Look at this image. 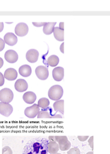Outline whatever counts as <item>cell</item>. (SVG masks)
Returning a JSON list of instances; mask_svg holds the SVG:
<instances>
[{
	"label": "cell",
	"mask_w": 110,
	"mask_h": 154,
	"mask_svg": "<svg viewBox=\"0 0 110 154\" xmlns=\"http://www.w3.org/2000/svg\"><path fill=\"white\" fill-rule=\"evenodd\" d=\"M49 139L35 137L28 141L24 147L23 154H50L48 152Z\"/></svg>",
	"instance_id": "1"
},
{
	"label": "cell",
	"mask_w": 110,
	"mask_h": 154,
	"mask_svg": "<svg viewBox=\"0 0 110 154\" xmlns=\"http://www.w3.org/2000/svg\"><path fill=\"white\" fill-rule=\"evenodd\" d=\"M48 94L52 100H59L63 95V89L59 85H53L50 88Z\"/></svg>",
	"instance_id": "2"
},
{
	"label": "cell",
	"mask_w": 110,
	"mask_h": 154,
	"mask_svg": "<svg viewBox=\"0 0 110 154\" xmlns=\"http://www.w3.org/2000/svg\"><path fill=\"white\" fill-rule=\"evenodd\" d=\"M38 119H62L63 117L59 114H52V109L48 107L42 109L37 115Z\"/></svg>",
	"instance_id": "3"
},
{
	"label": "cell",
	"mask_w": 110,
	"mask_h": 154,
	"mask_svg": "<svg viewBox=\"0 0 110 154\" xmlns=\"http://www.w3.org/2000/svg\"><path fill=\"white\" fill-rule=\"evenodd\" d=\"M14 98V94L11 89L4 88L0 91V102L3 103H11Z\"/></svg>",
	"instance_id": "4"
},
{
	"label": "cell",
	"mask_w": 110,
	"mask_h": 154,
	"mask_svg": "<svg viewBox=\"0 0 110 154\" xmlns=\"http://www.w3.org/2000/svg\"><path fill=\"white\" fill-rule=\"evenodd\" d=\"M55 141L58 143L61 151L68 150L71 147V143L66 136H55Z\"/></svg>",
	"instance_id": "5"
},
{
	"label": "cell",
	"mask_w": 110,
	"mask_h": 154,
	"mask_svg": "<svg viewBox=\"0 0 110 154\" xmlns=\"http://www.w3.org/2000/svg\"><path fill=\"white\" fill-rule=\"evenodd\" d=\"M40 111V108L37 104H33L31 107H28L25 110V114L29 118H34Z\"/></svg>",
	"instance_id": "6"
},
{
	"label": "cell",
	"mask_w": 110,
	"mask_h": 154,
	"mask_svg": "<svg viewBox=\"0 0 110 154\" xmlns=\"http://www.w3.org/2000/svg\"><path fill=\"white\" fill-rule=\"evenodd\" d=\"M36 75L39 79L45 80H46L48 79V77H49V72L46 67L39 66L36 67Z\"/></svg>",
	"instance_id": "7"
},
{
	"label": "cell",
	"mask_w": 110,
	"mask_h": 154,
	"mask_svg": "<svg viewBox=\"0 0 110 154\" xmlns=\"http://www.w3.org/2000/svg\"><path fill=\"white\" fill-rule=\"evenodd\" d=\"M28 32V26L25 23H18L15 28V33L17 36L24 37Z\"/></svg>",
	"instance_id": "8"
},
{
	"label": "cell",
	"mask_w": 110,
	"mask_h": 154,
	"mask_svg": "<svg viewBox=\"0 0 110 154\" xmlns=\"http://www.w3.org/2000/svg\"><path fill=\"white\" fill-rule=\"evenodd\" d=\"M13 112L12 106L10 103L0 102V114L4 116L8 117Z\"/></svg>",
	"instance_id": "9"
},
{
	"label": "cell",
	"mask_w": 110,
	"mask_h": 154,
	"mask_svg": "<svg viewBox=\"0 0 110 154\" xmlns=\"http://www.w3.org/2000/svg\"><path fill=\"white\" fill-rule=\"evenodd\" d=\"M5 59L9 62V63H15L18 60V55L14 50H7L5 54Z\"/></svg>",
	"instance_id": "10"
},
{
	"label": "cell",
	"mask_w": 110,
	"mask_h": 154,
	"mask_svg": "<svg viewBox=\"0 0 110 154\" xmlns=\"http://www.w3.org/2000/svg\"><path fill=\"white\" fill-rule=\"evenodd\" d=\"M39 58V52L35 49L29 50L26 54L27 60L30 63H35Z\"/></svg>",
	"instance_id": "11"
},
{
	"label": "cell",
	"mask_w": 110,
	"mask_h": 154,
	"mask_svg": "<svg viewBox=\"0 0 110 154\" xmlns=\"http://www.w3.org/2000/svg\"><path fill=\"white\" fill-rule=\"evenodd\" d=\"M4 42L9 46H14L17 42V36L13 33L8 32L4 36Z\"/></svg>",
	"instance_id": "12"
},
{
	"label": "cell",
	"mask_w": 110,
	"mask_h": 154,
	"mask_svg": "<svg viewBox=\"0 0 110 154\" xmlns=\"http://www.w3.org/2000/svg\"><path fill=\"white\" fill-rule=\"evenodd\" d=\"M52 76L55 81L60 82L64 78V68L62 67H57L52 71Z\"/></svg>",
	"instance_id": "13"
},
{
	"label": "cell",
	"mask_w": 110,
	"mask_h": 154,
	"mask_svg": "<svg viewBox=\"0 0 110 154\" xmlns=\"http://www.w3.org/2000/svg\"><path fill=\"white\" fill-rule=\"evenodd\" d=\"M14 88L18 92H25L28 89V84L26 80L23 79H19L16 82Z\"/></svg>",
	"instance_id": "14"
},
{
	"label": "cell",
	"mask_w": 110,
	"mask_h": 154,
	"mask_svg": "<svg viewBox=\"0 0 110 154\" xmlns=\"http://www.w3.org/2000/svg\"><path fill=\"white\" fill-rule=\"evenodd\" d=\"M23 98L24 102H26L27 103L32 104L35 102L37 96L34 93L32 92V91H28V92H26L23 94Z\"/></svg>",
	"instance_id": "15"
},
{
	"label": "cell",
	"mask_w": 110,
	"mask_h": 154,
	"mask_svg": "<svg viewBox=\"0 0 110 154\" xmlns=\"http://www.w3.org/2000/svg\"><path fill=\"white\" fill-rule=\"evenodd\" d=\"M17 77V72L14 68H8L4 73V78L8 80H14Z\"/></svg>",
	"instance_id": "16"
},
{
	"label": "cell",
	"mask_w": 110,
	"mask_h": 154,
	"mask_svg": "<svg viewBox=\"0 0 110 154\" xmlns=\"http://www.w3.org/2000/svg\"><path fill=\"white\" fill-rule=\"evenodd\" d=\"M19 73L24 77H28L31 75L32 69L29 65H23L19 68Z\"/></svg>",
	"instance_id": "17"
},
{
	"label": "cell",
	"mask_w": 110,
	"mask_h": 154,
	"mask_svg": "<svg viewBox=\"0 0 110 154\" xmlns=\"http://www.w3.org/2000/svg\"><path fill=\"white\" fill-rule=\"evenodd\" d=\"M59 150V144L56 141H49L48 143V152L50 154H55Z\"/></svg>",
	"instance_id": "18"
},
{
	"label": "cell",
	"mask_w": 110,
	"mask_h": 154,
	"mask_svg": "<svg viewBox=\"0 0 110 154\" xmlns=\"http://www.w3.org/2000/svg\"><path fill=\"white\" fill-rule=\"evenodd\" d=\"M55 25H56L55 22L46 23V25L43 26V30H42L45 34L50 35L52 33H53Z\"/></svg>",
	"instance_id": "19"
},
{
	"label": "cell",
	"mask_w": 110,
	"mask_h": 154,
	"mask_svg": "<svg viewBox=\"0 0 110 154\" xmlns=\"http://www.w3.org/2000/svg\"><path fill=\"white\" fill-rule=\"evenodd\" d=\"M54 35L55 39L58 41H64V30H61L59 27H55L54 29Z\"/></svg>",
	"instance_id": "20"
},
{
	"label": "cell",
	"mask_w": 110,
	"mask_h": 154,
	"mask_svg": "<svg viewBox=\"0 0 110 154\" xmlns=\"http://www.w3.org/2000/svg\"><path fill=\"white\" fill-rule=\"evenodd\" d=\"M54 109L55 112H60L62 114H64V100H57L54 103Z\"/></svg>",
	"instance_id": "21"
},
{
	"label": "cell",
	"mask_w": 110,
	"mask_h": 154,
	"mask_svg": "<svg viewBox=\"0 0 110 154\" xmlns=\"http://www.w3.org/2000/svg\"><path fill=\"white\" fill-rule=\"evenodd\" d=\"M59 59L57 55H51L47 60V63L50 66L55 67L59 64Z\"/></svg>",
	"instance_id": "22"
},
{
	"label": "cell",
	"mask_w": 110,
	"mask_h": 154,
	"mask_svg": "<svg viewBox=\"0 0 110 154\" xmlns=\"http://www.w3.org/2000/svg\"><path fill=\"white\" fill-rule=\"evenodd\" d=\"M49 105H50L49 100V99H47L46 98H42L38 101L37 105L39 106V108H41V109L46 108L49 107Z\"/></svg>",
	"instance_id": "23"
},
{
	"label": "cell",
	"mask_w": 110,
	"mask_h": 154,
	"mask_svg": "<svg viewBox=\"0 0 110 154\" xmlns=\"http://www.w3.org/2000/svg\"><path fill=\"white\" fill-rule=\"evenodd\" d=\"M67 154H80V152L78 148L75 147L70 149Z\"/></svg>",
	"instance_id": "24"
},
{
	"label": "cell",
	"mask_w": 110,
	"mask_h": 154,
	"mask_svg": "<svg viewBox=\"0 0 110 154\" xmlns=\"http://www.w3.org/2000/svg\"><path fill=\"white\" fill-rule=\"evenodd\" d=\"M2 154H12V149L9 146H5L2 149Z\"/></svg>",
	"instance_id": "25"
},
{
	"label": "cell",
	"mask_w": 110,
	"mask_h": 154,
	"mask_svg": "<svg viewBox=\"0 0 110 154\" xmlns=\"http://www.w3.org/2000/svg\"><path fill=\"white\" fill-rule=\"evenodd\" d=\"M32 24L33 26L36 27H41V26H44L46 23L45 22H33Z\"/></svg>",
	"instance_id": "26"
},
{
	"label": "cell",
	"mask_w": 110,
	"mask_h": 154,
	"mask_svg": "<svg viewBox=\"0 0 110 154\" xmlns=\"http://www.w3.org/2000/svg\"><path fill=\"white\" fill-rule=\"evenodd\" d=\"M5 83V78L4 75L0 72V86H2L4 85Z\"/></svg>",
	"instance_id": "27"
},
{
	"label": "cell",
	"mask_w": 110,
	"mask_h": 154,
	"mask_svg": "<svg viewBox=\"0 0 110 154\" xmlns=\"http://www.w3.org/2000/svg\"><path fill=\"white\" fill-rule=\"evenodd\" d=\"M5 43L4 40H3L2 38H0V51H2L5 48Z\"/></svg>",
	"instance_id": "28"
},
{
	"label": "cell",
	"mask_w": 110,
	"mask_h": 154,
	"mask_svg": "<svg viewBox=\"0 0 110 154\" xmlns=\"http://www.w3.org/2000/svg\"><path fill=\"white\" fill-rule=\"evenodd\" d=\"M88 143L90 147L92 148V149H93V136H92L89 139Z\"/></svg>",
	"instance_id": "29"
},
{
	"label": "cell",
	"mask_w": 110,
	"mask_h": 154,
	"mask_svg": "<svg viewBox=\"0 0 110 154\" xmlns=\"http://www.w3.org/2000/svg\"><path fill=\"white\" fill-rule=\"evenodd\" d=\"M78 139H79V141H86L87 139H88V136H78Z\"/></svg>",
	"instance_id": "30"
},
{
	"label": "cell",
	"mask_w": 110,
	"mask_h": 154,
	"mask_svg": "<svg viewBox=\"0 0 110 154\" xmlns=\"http://www.w3.org/2000/svg\"><path fill=\"white\" fill-rule=\"evenodd\" d=\"M64 42H63L62 43V45H61V46H60V51L63 53V54H64Z\"/></svg>",
	"instance_id": "31"
},
{
	"label": "cell",
	"mask_w": 110,
	"mask_h": 154,
	"mask_svg": "<svg viewBox=\"0 0 110 154\" xmlns=\"http://www.w3.org/2000/svg\"><path fill=\"white\" fill-rule=\"evenodd\" d=\"M4 28V24L2 22H0V32H2Z\"/></svg>",
	"instance_id": "32"
},
{
	"label": "cell",
	"mask_w": 110,
	"mask_h": 154,
	"mask_svg": "<svg viewBox=\"0 0 110 154\" xmlns=\"http://www.w3.org/2000/svg\"><path fill=\"white\" fill-rule=\"evenodd\" d=\"M61 30H64V23L63 22H61L59 24V27Z\"/></svg>",
	"instance_id": "33"
},
{
	"label": "cell",
	"mask_w": 110,
	"mask_h": 154,
	"mask_svg": "<svg viewBox=\"0 0 110 154\" xmlns=\"http://www.w3.org/2000/svg\"><path fill=\"white\" fill-rule=\"evenodd\" d=\"M3 66V60L1 57H0V68H2Z\"/></svg>",
	"instance_id": "34"
},
{
	"label": "cell",
	"mask_w": 110,
	"mask_h": 154,
	"mask_svg": "<svg viewBox=\"0 0 110 154\" xmlns=\"http://www.w3.org/2000/svg\"><path fill=\"white\" fill-rule=\"evenodd\" d=\"M86 154H93V152H89Z\"/></svg>",
	"instance_id": "35"
},
{
	"label": "cell",
	"mask_w": 110,
	"mask_h": 154,
	"mask_svg": "<svg viewBox=\"0 0 110 154\" xmlns=\"http://www.w3.org/2000/svg\"><path fill=\"white\" fill-rule=\"evenodd\" d=\"M55 154H61V153H55Z\"/></svg>",
	"instance_id": "36"
}]
</instances>
